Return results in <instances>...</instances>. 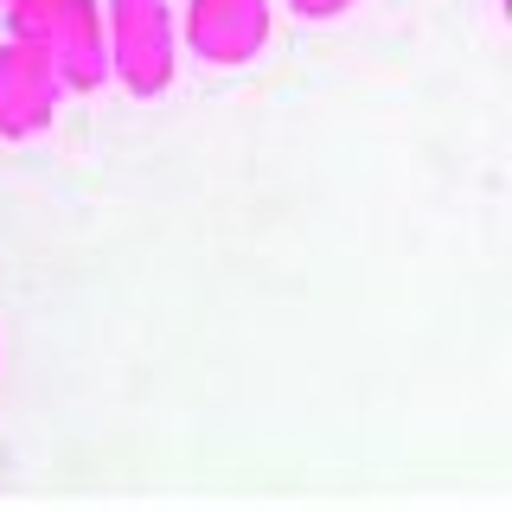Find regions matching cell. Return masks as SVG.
<instances>
[{
	"label": "cell",
	"instance_id": "obj_1",
	"mask_svg": "<svg viewBox=\"0 0 512 512\" xmlns=\"http://www.w3.org/2000/svg\"><path fill=\"white\" fill-rule=\"evenodd\" d=\"M7 26H13L20 45L52 58L64 90H96L109 77L103 13H96V0H7Z\"/></svg>",
	"mask_w": 512,
	"mask_h": 512
},
{
	"label": "cell",
	"instance_id": "obj_2",
	"mask_svg": "<svg viewBox=\"0 0 512 512\" xmlns=\"http://www.w3.org/2000/svg\"><path fill=\"white\" fill-rule=\"evenodd\" d=\"M173 32L167 0H109V71L122 77L128 96H160L173 84Z\"/></svg>",
	"mask_w": 512,
	"mask_h": 512
},
{
	"label": "cell",
	"instance_id": "obj_3",
	"mask_svg": "<svg viewBox=\"0 0 512 512\" xmlns=\"http://www.w3.org/2000/svg\"><path fill=\"white\" fill-rule=\"evenodd\" d=\"M58 96H64V77L52 71V58L20 45V39L0 45V135L26 141L39 128H52Z\"/></svg>",
	"mask_w": 512,
	"mask_h": 512
},
{
	"label": "cell",
	"instance_id": "obj_4",
	"mask_svg": "<svg viewBox=\"0 0 512 512\" xmlns=\"http://www.w3.org/2000/svg\"><path fill=\"white\" fill-rule=\"evenodd\" d=\"M186 45L205 64H250L269 45V7L263 0H192L186 7Z\"/></svg>",
	"mask_w": 512,
	"mask_h": 512
},
{
	"label": "cell",
	"instance_id": "obj_5",
	"mask_svg": "<svg viewBox=\"0 0 512 512\" xmlns=\"http://www.w3.org/2000/svg\"><path fill=\"white\" fill-rule=\"evenodd\" d=\"M288 7H295L301 20H340V13L359 7V0H288Z\"/></svg>",
	"mask_w": 512,
	"mask_h": 512
}]
</instances>
